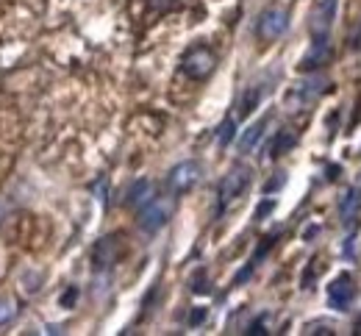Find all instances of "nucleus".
<instances>
[{"label": "nucleus", "instance_id": "nucleus-18", "mask_svg": "<svg viewBox=\"0 0 361 336\" xmlns=\"http://www.w3.org/2000/svg\"><path fill=\"white\" fill-rule=\"evenodd\" d=\"M245 333H250V336H256V333H267V314H261L259 320H253V322L248 325Z\"/></svg>", "mask_w": 361, "mask_h": 336}, {"label": "nucleus", "instance_id": "nucleus-1", "mask_svg": "<svg viewBox=\"0 0 361 336\" xmlns=\"http://www.w3.org/2000/svg\"><path fill=\"white\" fill-rule=\"evenodd\" d=\"M250 178H253V170L245 164H234L228 170V175L220 181V189H217V206H220V212H226L234 200L242 197V192L250 186Z\"/></svg>", "mask_w": 361, "mask_h": 336}, {"label": "nucleus", "instance_id": "nucleus-14", "mask_svg": "<svg viewBox=\"0 0 361 336\" xmlns=\"http://www.w3.org/2000/svg\"><path fill=\"white\" fill-rule=\"evenodd\" d=\"M358 206H361V192L358 189H347L344 197H342V203H339V214H342V223L350 225L358 214Z\"/></svg>", "mask_w": 361, "mask_h": 336}, {"label": "nucleus", "instance_id": "nucleus-24", "mask_svg": "<svg viewBox=\"0 0 361 336\" xmlns=\"http://www.w3.org/2000/svg\"><path fill=\"white\" fill-rule=\"evenodd\" d=\"M192 292H208V287H206V281H203V273H200V278H195V287H192Z\"/></svg>", "mask_w": 361, "mask_h": 336}, {"label": "nucleus", "instance_id": "nucleus-10", "mask_svg": "<svg viewBox=\"0 0 361 336\" xmlns=\"http://www.w3.org/2000/svg\"><path fill=\"white\" fill-rule=\"evenodd\" d=\"M333 17H336V0H320L317 9H314V17H311V34H314V39H328Z\"/></svg>", "mask_w": 361, "mask_h": 336}, {"label": "nucleus", "instance_id": "nucleus-9", "mask_svg": "<svg viewBox=\"0 0 361 336\" xmlns=\"http://www.w3.org/2000/svg\"><path fill=\"white\" fill-rule=\"evenodd\" d=\"M331 58H333L331 42H328V39H314V45L303 53V58H300V64H298V70H300V73H314V70H320V67L331 64Z\"/></svg>", "mask_w": 361, "mask_h": 336}, {"label": "nucleus", "instance_id": "nucleus-17", "mask_svg": "<svg viewBox=\"0 0 361 336\" xmlns=\"http://www.w3.org/2000/svg\"><path fill=\"white\" fill-rule=\"evenodd\" d=\"M17 317V303L9 298H0V325H6Z\"/></svg>", "mask_w": 361, "mask_h": 336}, {"label": "nucleus", "instance_id": "nucleus-22", "mask_svg": "<svg viewBox=\"0 0 361 336\" xmlns=\"http://www.w3.org/2000/svg\"><path fill=\"white\" fill-rule=\"evenodd\" d=\"M283 183H286V175H283V172H278V178H272V181L267 183V192H275V189H281Z\"/></svg>", "mask_w": 361, "mask_h": 336}, {"label": "nucleus", "instance_id": "nucleus-3", "mask_svg": "<svg viewBox=\"0 0 361 336\" xmlns=\"http://www.w3.org/2000/svg\"><path fill=\"white\" fill-rule=\"evenodd\" d=\"M214 67H217V53H214L211 47H206V45L189 47V50L184 53V58H181V70H184V76L192 78V81L208 78V76L214 73Z\"/></svg>", "mask_w": 361, "mask_h": 336}, {"label": "nucleus", "instance_id": "nucleus-7", "mask_svg": "<svg viewBox=\"0 0 361 336\" xmlns=\"http://www.w3.org/2000/svg\"><path fill=\"white\" fill-rule=\"evenodd\" d=\"M125 247L120 242V234H111V236H103L95 250H92V264H95V270H109V267H114L120 258H122Z\"/></svg>", "mask_w": 361, "mask_h": 336}, {"label": "nucleus", "instance_id": "nucleus-11", "mask_svg": "<svg viewBox=\"0 0 361 336\" xmlns=\"http://www.w3.org/2000/svg\"><path fill=\"white\" fill-rule=\"evenodd\" d=\"M261 98H264V89L259 87V84H250L245 92H242V98H239V106H237V114L245 120V117H250L256 109H259V103H261Z\"/></svg>", "mask_w": 361, "mask_h": 336}, {"label": "nucleus", "instance_id": "nucleus-4", "mask_svg": "<svg viewBox=\"0 0 361 336\" xmlns=\"http://www.w3.org/2000/svg\"><path fill=\"white\" fill-rule=\"evenodd\" d=\"M286 28H289V12H286V9H278V6L264 9L261 17H259V23H256V34H259V39H264V42L281 39V36L286 34Z\"/></svg>", "mask_w": 361, "mask_h": 336}, {"label": "nucleus", "instance_id": "nucleus-13", "mask_svg": "<svg viewBox=\"0 0 361 336\" xmlns=\"http://www.w3.org/2000/svg\"><path fill=\"white\" fill-rule=\"evenodd\" d=\"M267 117H261L259 122H253L245 133H242V139H239V153H253V148L259 145V139L264 137V128H267Z\"/></svg>", "mask_w": 361, "mask_h": 336}, {"label": "nucleus", "instance_id": "nucleus-23", "mask_svg": "<svg viewBox=\"0 0 361 336\" xmlns=\"http://www.w3.org/2000/svg\"><path fill=\"white\" fill-rule=\"evenodd\" d=\"M206 320V309H195L192 314H189V325H200Z\"/></svg>", "mask_w": 361, "mask_h": 336}, {"label": "nucleus", "instance_id": "nucleus-26", "mask_svg": "<svg viewBox=\"0 0 361 336\" xmlns=\"http://www.w3.org/2000/svg\"><path fill=\"white\" fill-rule=\"evenodd\" d=\"M358 328H361V317H358Z\"/></svg>", "mask_w": 361, "mask_h": 336}, {"label": "nucleus", "instance_id": "nucleus-8", "mask_svg": "<svg viewBox=\"0 0 361 336\" xmlns=\"http://www.w3.org/2000/svg\"><path fill=\"white\" fill-rule=\"evenodd\" d=\"M353 298H355V284H353V278H350L347 273L336 276V278L331 281V287H328V306L336 309V311H347L350 303H353Z\"/></svg>", "mask_w": 361, "mask_h": 336}, {"label": "nucleus", "instance_id": "nucleus-25", "mask_svg": "<svg viewBox=\"0 0 361 336\" xmlns=\"http://www.w3.org/2000/svg\"><path fill=\"white\" fill-rule=\"evenodd\" d=\"M6 212H9V206L3 203V200H0V220H3V217H6Z\"/></svg>", "mask_w": 361, "mask_h": 336}, {"label": "nucleus", "instance_id": "nucleus-16", "mask_svg": "<svg viewBox=\"0 0 361 336\" xmlns=\"http://www.w3.org/2000/svg\"><path fill=\"white\" fill-rule=\"evenodd\" d=\"M234 133H237V120H234V117H228V120H226L220 128H217V142H220L223 148H226V145H231Z\"/></svg>", "mask_w": 361, "mask_h": 336}, {"label": "nucleus", "instance_id": "nucleus-5", "mask_svg": "<svg viewBox=\"0 0 361 336\" xmlns=\"http://www.w3.org/2000/svg\"><path fill=\"white\" fill-rule=\"evenodd\" d=\"M325 89H328V78L314 76V78H309V81L292 87V92L286 95V106L292 109V111H300V109H306L309 103H314Z\"/></svg>", "mask_w": 361, "mask_h": 336}, {"label": "nucleus", "instance_id": "nucleus-19", "mask_svg": "<svg viewBox=\"0 0 361 336\" xmlns=\"http://www.w3.org/2000/svg\"><path fill=\"white\" fill-rule=\"evenodd\" d=\"M272 209H275V200H264V203H259V209H256V214H253V217H256V220H264Z\"/></svg>", "mask_w": 361, "mask_h": 336}, {"label": "nucleus", "instance_id": "nucleus-2", "mask_svg": "<svg viewBox=\"0 0 361 336\" xmlns=\"http://www.w3.org/2000/svg\"><path fill=\"white\" fill-rule=\"evenodd\" d=\"M173 212H175L173 197H151L139 212V228L144 234H159L170 223Z\"/></svg>", "mask_w": 361, "mask_h": 336}, {"label": "nucleus", "instance_id": "nucleus-6", "mask_svg": "<svg viewBox=\"0 0 361 336\" xmlns=\"http://www.w3.org/2000/svg\"><path fill=\"white\" fill-rule=\"evenodd\" d=\"M200 175H203V167L197 161H181V164H175L170 170L167 186H170L173 194H184V192H189L200 181Z\"/></svg>", "mask_w": 361, "mask_h": 336}, {"label": "nucleus", "instance_id": "nucleus-12", "mask_svg": "<svg viewBox=\"0 0 361 336\" xmlns=\"http://www.w3.org/2000/svg\"><path fill=\"white\" fill-rule=\"evenodd\" d=\"M151 197H153V183H151L148 178H139V181L128 189L125 203H128V206H144Z\"/></svg>", "mask_w": 361, "mask_h": 336}, {"label": "nucleus", "instance_id": "nucleus-15", "mask_svg": "<svg viewBox=\"0 0 361 336\" xmlns=\"http://www.w3.org/2000/svg\"><path fill=\"white\" fill-rule=\"evenodd\" d=\"M295 145H298L295 131H289V128L278 131V137H275V139H272V145H270V159H281L286 150H292Z\"/></svg>", "mask_w": 361, "mask_h": 336}, {"label": "nucleus", "instance_id": "nucleus-21", "mask_svg": "<svg viewBox=\"0 0 361 336\" xmlns=\"http://www.w3.org/2000/svg\"><path fill=\"white\" fill-rule=\"evenodd\" d=\"M148 3H151L156 12H167V9H173V6L178 3V0H148Z\"/></svg>", "mask_w": 361, "mask_h": 336}, {"label": "nucleus", "instance_id": "nucleus-20", "mask_svg": "<svg viewBox=\"0 0 361 336\" xmlns=\"http://www.w3.org/2000/svg\"><path fill=\"white\" fill-rule=\"evenodd\" d=\"M76 298H78V287H69V289H67V295L61 298V306H64V309H72Z\"/></svg>", "mask_w": 361, "mask_h": 336}]
</instances>
